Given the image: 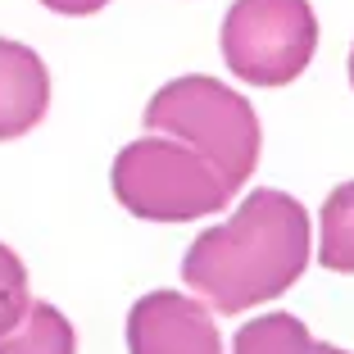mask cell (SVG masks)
I'll return each mask as SVG.
<instances>
[{
	"mask_svg": "<svg viewBox=\"0 0 354 354\" xmlns=\"http://www.w3.org/2000/svg\"><path fill=\"white\" fill-rule=\"evenodd\" d=\"M350 82H354V50H350Z\"/></svg>",
	"mask_w": 354,
	"mask_h": 354,
	"instance_id": "13",
	"label": "cell"
},
{
	"mask_svg": "<svg viewBox=\"0 0 354 354\" xmlns=\"http://www.w3.org/2000/svg\"><path fill=\"white\" fill-rule=\"evenodd\" d=\"M309 214L295 196L259 187L236 205L223 227L191 241L182 281L218 313H245L277 300L309 263Z\"/></svg>",
	"mask_w": 354,
	"mask_h": 354,
	"instance_id": "1",
	"label": "cell"
},
{
	"mask_svg": "<svg viewBox=\"0 0 354 354\" xmlns=\"http://www.w3.org/2000/svg\"><path fill=\"white\" fill-rule=\"evenodd\" d=\"M28 304H32L28 300V268H23V259L0 241V336L28 313Z\"/></svg>",
	"mask_w": 354,
	"mask_h": 354,
	"instance_id": "10",
	"label": "cell"
},
{
	"mask_svg": "<svg viewBox=\"0 0 354 354\" xmlns=\"http://www.w3.org/2000/svg\"><path fill=\"white\" fill-rule=\"evenodd\" d=\"M127 354H223V336L191 295L150 291L127 313Z\"/></svg>",
	"mask_w": 354,
	"mask_h": 354,
	"instance_id": "5",
	"label": "cell"
},
{
	"mask_svg": "<svg viewBox=\"0 0 354 354\" xmlns=\"http://www.w3.org/2000/svg\"><path fill=\"white\" fill-rule=\"evenodd\" d=\"M313 354H350V350H341V345H318Z\"/></svg>",
	"mask_w": 354,
	"mask_h": 354,
	"instance_id": "12",
	"label": "cell"
},
{
	"mask_svg": "<svg viewBox=\"0 0 354 354\" xmlns=\"http://www.w3.org/2000/svg\"><path fill=\"white\" fill-rule=\"evenodd\" d=\"M313 350L318 345H313L309 327L291 313H259L232 341V354H313Z\"/></svg>",
	"mask_w": 354,
	"mask_h": 354,
	"instance_id": "9",
	"label": "cell"
},
{
	"mask_svg": "<svg viewBox=\"0 0 354 354\" xmlns=\"http://www.w3.org/2000/svg\"><path fill=\"white\" fill-rule=\"evenodd\" d=\"M318 263L327 272H354V182L327 196L318 218Z\"/></svg>",
	"mask_w": 354,
	"mask_h": 354,
	"instance_id": "8",
	"label": "cell"
},
{
	"mask_svg": "<svg viewBox=\"0 0 354 354\" xmlns=\"http://www.w3.org/2000/svg\"><path fill=\"white\" fill-rule=\"evenodd\" d=\"M114 196L127 214L150 223H191L232 205L236 187L205 155L173 136H141L114 159Z\"/></svg>",
	"mask_w": 354,
	"mask_h": 354,
	"instance_id": "3",
	"label": "cell"
},
{
	"mask_svg": "<svg viewBox=\"0 0 354 354\" xmlns=\"http://www.w3.org/2000/svg\"><path fill=\"white\" fill-rule=\"evenodd\" d=\"M146 127L205 155L232 187H241L259 164V118L250 100L205 73H187L159 86L146 104Z\"/></svg>",
	"mask_w": 354,
	"mask_h": 354,
	"instance_id": "2",
	"label": "cell"
},
{
	"mask_svg": "<svg viewBox=\"0 0 354 354\" xmlns=\"http://www.w3.org/2000/svg\"><path fill=\"white\" fill-rule=\"evenodd\" d=\"M318 50L309 0H236L223 19V59L250 86H286Z\"/></svg>",
	"mask_w": 354,
	"mask_h": 354,
	"instance_id": "4",
	"label": "cell"
},
{
	"mask_svg": "<svg viewBox=\"0 0 354 354\" xmlns=\"http://www.w3.org/2000/svg\"><path fill=\"white\" fill-rule=\"evenodd\" d=\"M46 104H50V73L41 55L0 37V141L32 132L46 118Z\"/></svg>",
	"mask_w": 354,
	"mask_h": 354,
	"instance_id": "6",
	"label": "cell"
},
{
	"mask_svg": "<svg viewBox=\"0 0 354 354\" xmlns=\"http://www.w3.org/2000/svg\"><path fill=\"white\" fill-rule=\"evenodd\" d=\"M46 10H55V14H68V19H86V14H95V10H104L109 0H41Z\"/></svg>",
	"mask_w": 354,
	"mask_h": 354,
	"instance_id": "11",
	"label": "cell"
},
{
	"mask_svg": "<svg viewBox=\"0 0 354 354\" xmlns=\"http://www.w3.org/2000/svg\"><path fill=\"white\" fill-rule=\"evenodd\" d=\"M73 350L77 341L68 318L46 300H32L28 313L0 336V354H73Z\"/></svg>",
	"mask_w": 354,
	"mask_h": 354,
	"instance_id": "7",
	"label": "cell"
}]
</instances>
